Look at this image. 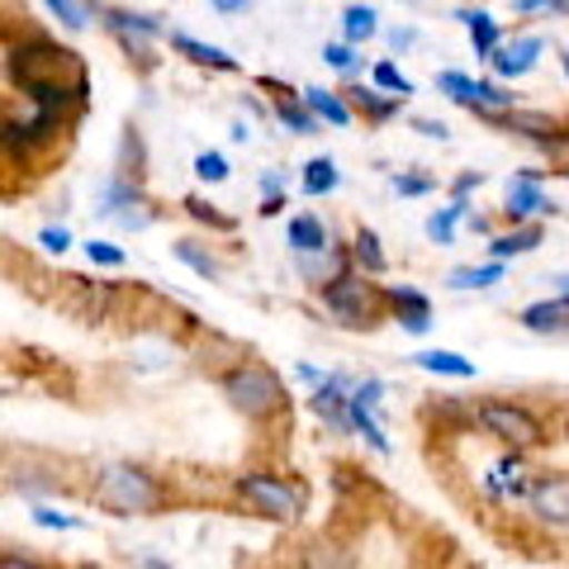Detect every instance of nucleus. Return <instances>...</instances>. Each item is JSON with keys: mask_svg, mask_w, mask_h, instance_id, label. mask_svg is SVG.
Masks as SVG:
<instances>
[{"mask_svg": "<svg viewBox=\"0 0 569 569\" xmlns=\"http://www.w3.org/2000/svg\"><path fill=\"white\" fill-rule=\"evenodd\" d=\"M10 77L20 91L39 100V110L62 114V104H81L86 100V67L71 48L58 43H24L10 52Z\"/></svg>", "mask_w": 569, "mask_h": 569, "instance_id": "obj_1", "label": "nucleus"}, {"mask_svg": "<svg viewBox=\"0 0 569 569\" xmlns=\"http://www.w3.org/2000/svg\"><path fill=\"white\" fill-rule=\"evenodd\" d=\"M96 503L104 512H119V518H142V512L162 508V489L138 466H104L96 479Z\"/></svg>", "mask_w": 569, "mask_h": 569, "instance_id": "obj_2", "label": "nucleus"}, {"mask_svg": "<svg viewBox=\"0 0 569 569\" xmlns=\"http://www.w3.org/2000/svg\"><path fill=\"white\" fill-rule=\"evenodd\" d=\"M475 422L485 427V432L493 437V441H503L508 451H537V447H546L550 441V432H546V422L531 413L527 403H512V399H485L475 408Z\"/></svg>", "mask_w": 569, "mask_h": 569, "instance_id": "obj_3", "label": "nucleus"}, {"mask_svg": "<svg viewBox=\"0 0 569 569\" xmlns=\"http://www.w3.org/2000/svg\"><path fill=\"white\" fill-rule=\"evenodd\" d=\"M223 395L233 399L238 413L266 418L284 403V385H280L276 370H266V366H238L233 376H223Z\"/></svg>", "mask_w": 569, "mask_h": 569, "instance_id": "obj_4", "label": "nucleus"}, {"mask_svg": "<svg viewBox=\"0 0 569 569\" xmlns=\"http://www.w3.org/2000/svg\"><path fill=\"white\" fill-rule=\"evenodd\" d=\"M323 305L342 318L347 328H370L385 309V290H376L366 276H342L337 284L323 290Z\"/></svg>", "mask_w": 569, "mask_h": 569, "instance_id": "obj_5", "label": "nucleus"}, {"mask_svg": "<svg viewBox=\"0 0 569 569\" xmlns=\"http://www.w3.org/2000/svg\"><path fill=\"white\" fill-rule=\"evenodd\" d=\"M238 493L252 503L261 518H276V522H295L299 518V508H305V498H299L295 485H284L280 475H242L238 479Z\"/></svg>", "mask_w": 569, "mask_h": 569, "instance_id": "obj_6", "label": "nucleus"}, {"mask_svg": "<svg viewBox=\"0 0 569 569\" xmlns=\"http://www.w3.org/2000/svg\"><path fill=\"white\" fill-rule=\"evenodd\" d=\"M380 399H385V385H380V380H361V385H351L347 422L366 437V447H370V451L389 456V437H385V427H380Z\"/></svg>", "mask_w": 569, "mask_h": 569, "instance_id": "obj_7", "label": "nucleus"}, {"mask_svg": "<svg viewBox=\"0 0 569 569\" xmlns=\"http://www.w3.org/2000/svg\"><path fill=\"white\" fill-rule=\"evenodd\" d=\"M503 213L512 223H537V219H546V213H560V209L546 194L541 171H518L508 181V190H503Z\"/></svg>", "mask_w": 569, "mask_h": 569, "instance_id": "obj_8", "label": "nucleus"}, {"mask_svg": "<svg viewBox=\"0 0 569 569\" xmlns=\"http://www.w3.org/2000/svg\"><path fill=\"white\" fill-rule=\"evenodd\" d=\"M531 479H537V475L527 470V456L522 451H508V456L493 460L489 475L479 479V485H485V493L498 498V503H522V498L531 493Z\"/></svg>", "mask_w": 569, "mask_h": 569, "instance_id": "obj_9", "label": "nucleus"}, {"mask_svg": "<svg viewBox=\"0 0 569 569\" xmlns=\"http://www.w3.org/2000/svg\"><path fill=\"white\" fill-rule=\"evenodd\" d=\"M489 123H498V129L518 133L527 142H537V148H565L569 142V129L546 110H508V114H493Z\"/></svg>", "mask_w": 569, "mask_h": 569, "instance_id": "obj_10", "label": "nucleus"}, {"mask_svg": "<svg viewBox=\"0 0 569 569\" xmlns=\"http://www.w3.org/2000/svg\"><path fill=\"white\" fill-rule=\"evenodd\" d=\"M537 522L546 527H569V470H550L531 479V493H527Z\"/></svg>", "mask_w": 569, "mask_h": 569, "instance_id": "obj_11", "label": "nucleus"}, {"mask_svg": "<svg viewBox=\"0 0 569 569\" xmlns=\"http://www.w3.org/2000/svg\"><path fill=\"white\" fill-rule=\"evenodd\" d=\"M541 52H546L541 33H518V39H503V43H498V52L489 58V67H493L498 81H522L527 71H537Z\"/></svg>", "mask_w": 569, "mask_h": 569, "instance_id": "obj_12", "label": "nucleus"}, {"mask_svg": "<svg viewBox=\"0 0 569 569\" xmlns=\"http://www.w3.org/2000/svg\"><path fill=\"white\" fill-rule=\"evenodd\" d=\"M385 305L395 309V318H399L403 332L422 337L427 328H432V299H427L422 290H413V284H389V290H385Z\"/></svg>", "mask_w": 569, "mask_h": 569, "instance_id": "obj_13", "label": "nucleus"}, {"mask_svg": "<svg viewBox=\"0 0 569 569\" xmlns=\"http://www.w3.org/2000/svg\"><path fill=\"white\" fill-rule=\"evenodd\" d=\"M347 403H351V380L347 376H323V380H318V389H313V413L323 418L328 427H337V432L351 427L347 422Z\"/></svg>", "mask_w": 569, "mask_h": 569, "instance_id": "obj_14", "label": "nucleus"}, {"mask_svg": "<svg viewBox=\"0 0 569 569\" xmlns=\"http://www.w3.org/2000/svg\"><path fill=\"white\" fill-rule=\"evenodd\" d=\"M518 323L527 332H537V337H565L569 332V305L556 295H546V299H537V305H527L518 313Z\"/></svg>", "mask_w": 569, "mask_h": 569, "instance_id": "obj_15", "label": "nucleus"}, {"mask_svg": "<svg viewBox=\"0 0 569 569\" xmlns=\"http://www.w3.org/2000/svg\"><path fill=\"white\" fill-rule=\"evenodd\" d=\"M104 24H110V33H119L123 48L138 52V58H148V39L162 33V24H157L152 14H129V10H104Z\"/></svg>", "mask_w": 569, "mask_h": 569, "instance_id": "obj_16", "label": "nucleus"}, {"mask_svg": "<svg viewBox=\"0 0 569 569\" xmlns=\"http://www.w3.org/2000/svg\"><path fill=\"white\" fill-rule=\"evenodd\" d=\"M100 213H110V219H119L123 228H148V223H152L148 200H142L133 186H110V190H104Z\"/></svg>", "mask_w": 569, "mask_h": 569, "instance_id": "obj_17", "label": "nucleus"}, {"mask_svg": "<svg viewBox=\"0 0 569 569\" xmlns=\"http://www.w3.org/2000/svg\"><path fill=\"white\" fill-rule=\"evenodd\" d=\"M299 276H305L309 284H318V290H328V284H337L342 276H351V257L342 252V247H328V252L299 257Z\"/></svg>", "mask_w": 569, "mask_h": 569, "instance_id": "obj_18", "label": "nucleus"}, {"mask_svg": "<svg viewBox=\"0 0 569 569\" xmlns=\"http://www.w3.org/2000/svg\"><path fill=\"white\" fill-rule=\"evenodd\" d=\"M541 223H512L508 233H498L489 238V257L493 261H512V257H527V252H537L541 247Z\"/></svg>", "mask_w": 569, "mask_h": 569, "instance_id": "obj_19", "label": "nucleus"}, {"mask_svg": "<svg viewBox=\"0 0 569 569\" xmlns=\"http://www.w3.org/2000/svg\"><path fill=\"white\" fill-rule=\"evenodd\" d=\"M456 20L470 29V48L475 58H493L498 43H503V29H498V20L489 10H456Z\"/></svg>", "mask_w": 569, "mask_h": 569, "instance_id": "obj_20", "label": "nucleus"}, {"mask_svg": "<svg viewBox=\"0 0 569 569\" xmlns=\"http://www.w3.org/2000/svg\"><path fill=\"white\" fill-rule=\"evenodd\" d=\"M284 233H290V247L299 257H313V252H328V247H332L323 219H313V213H295Z\"/></svg>", "mask_w": 569, "mask_h": 569, "instance_id": "obj_21", "label": "nucleus"}, {"mask_svg": "<svg viewBox=\"0 0 569 569\" xmlns=\"http://www.w3.org/2000/svg\"><path fill=\"white\" fill-rule=\"evenodd\" d=\"M413 361L432 376H447V380H475V361H466L460 351H447V347H432V351H418Z\"/></svg>", "mask_w": 569, "mask_h": 569, "instance_id": "obj_22", "label": "nucleus"}, {"mask_svg": "<svg viewBox=\"0 0 569 569\" xmlns=\"http://www.w3.org/2000/svg\"><path fill=\"white\" fill-rule=\"evenodd\" d=\"M171 43L176 52H186L190 62H200V67H213V71H238V58H228L223 48H213V43H200V39H190V33H171Z\"/></svg>", "mask_w": 569, "mask_h": 569, "instance_id": "obj_23", "label": "nucleus"}, {"mask_svg": "<svg viewBox=\"0 0 569 569\" xmlns=\"http://www.w3.org/2000/svg\"><path fill=\"white\" fill-rule=\"evenodd\" d=\"M351 261L361 266L366 276H385V271H389V257H385V247H380V233H376V228H361V233H356V242H351Z\"/></svg>", "mask_w": 569, "mask_h": 569, "instance_id": "obj_24", "label": "nucleus"}, {"mask_svg": "<svg viewBox=\"0 0 569 569\" xmlns=\"http://www.w3.org/2000/svg\"><path fill=\"white\" fill-rule=\"evenodd\" d=\"M305 104H309V110L323 119V123H332V129H347V123H351V104H347L342 96L323 91V86H309V91H305Z\"/></svg>", "mask_w": 569, "mask_h": 569, "instance_id": "obj_25", "label": "nucleus"}, {"mask_svg": "<svg viewBox=\"0 0 569 569\" xmlns=\"http://www.w3.org/2000/svg\"><path fill=\"white\" fill-rule=\"evenodd\" d=\"M342 33H347V43H370L380 33V14L376 6H347L342 14Z\"/></svg>", "mask_w": 569, "mask_h": 569, "instance_id": "obj_26", "label": "nucleus"}, {"mask_svg": "<svg viewBox=\"0 0 569 569\" xmlns=\"http://www.w3.org/2000/svg\"><path fill=\"white\" fill-rule=\"evenodd\" d=\"M276 119H280L290 133H299V138L318 133V114L305 104V96H299V100H284V96H280V100H276Z\"/></svg>", "mask_w": 569, "mask_h": 569, "instance_id": "obj_27", "label": "nucleus"}, {"mask_svg": "<svg viewBox=\"0 0 569 569\" xmlns=\"http://www.w3.org/2000/svg\"><path fill=\"white\" fill-rule=\"evenodd\" d=\"M503 280V261H489V266H456L451 271V290H489V284Z\"/></svg>", "mask_w": 569, "mask_h": 569, "instance_id": "obj_28", "label": "nucleus"}, {"mask_svg": "<svg viewBox=\"0 0 569 569\" xmlns=\"http://www.w3.org/2000/svg\"><path fill=\"white\" fill-rule=\"evenodd\" d=\"M466 213H470V200H451V209H437L432 219H427V238L441 242V247L456 242V223L466 219Z\"/></svg>", "mask_w": 569, "mask_h": 569, "instance_id": "obj_29", "label": "nucleus"}, {"mask_svg": "<svg viewBox=\"0 0 569 569\" xmlns=\"http://www.w3.org/2000/svg\"><path fill=\"white\" fill-rule=\"evenodd\" d=\"M351 104H356V110H366L370 119L399 114V96H385L380 86H356V91H351Z\"/></svg>", "mask_w": 569, "mask_h": 569, "instance_id": "obj_30", "label": "nucleus"}, {"mask_svg": "<svg viewBox=\"0 0 569 569\" xmlns=\"http://www.w3.org/2000/svg\"><path fill=\"white\" fill-rule=\"evenodd\" d=\"M337 181H342V176H337L332 157H313V162L305 167V190H309V194H332Z\"/></svg>", "mask_w": 569, "mask_h": 569, "instance_id": "obj_31", "label": "nucleus"}, {"mask_svg": "<svg viewBox=\"0 0 569 569\" xmlns=\"http://www.w3.org/2000/svg\"><path fill=\"white\" fill-rule=\"evenodd\" d=\"M475 77H466V71H441L437 77V91L447 96V100H456V104H466V110H475Z\"/></svg>", "mask_w": 569, "mask_h": 569, "instance_id": "obj_32", "label": "nucleus"}, {"mask_svg": "<svg viewBox=\"0 0 569 569\" xmlns=\"http://www.w3.org/2000/svg\"><path fill=\"white\" fill-rule=\"evenodd\" d=\"M370 77H376V86H380L385 96H399V100L413 96V81H408L395 62H376V71H370Z\"/></svg>", "mask_w": 569, "mask_h": 569, "instance_id": "obj_33", "label": "nucleus"}, {"mask_svg": "<svg viewBox=\"0 0 569 569\" xmlns=\"http://www.w3.org/2000/svg\"><path fill=\"white\" fill-rule=\"evenodd\" d=\"M176 257H181L190 271H200L204 280H219V266H213L204 252H194V242H176Z\"/></svg>", "mask_w": 569, "mask_h": 569, "instance_id": "obj_34", "label": "nucleus"}, {"mask_svg": "<svg viewBox=\"0 0 569 569\" xmlns=\"http://www.w3.org/2000/svg\"><path fill=\"white\" fill-rule=\"evenodd\" d=\"M194 176H200V181H228L223 152H200V157H194Z\"/></svg>", "mask_w": 569, "mask_h": 569, "instance_id": "obj_35", "label": "nucleus"}, {"mask_svg": "<svg viewBox=\"0 0 569 569\" xmlns=\"http://www.w3.org/2000/svg\"><path fill=\"white\" fill-rule=\"evenodd\" d=\"M323 62L332 71H342V77H351V71H356V52H351V43H328L323 48Z\"/></svg>", "mask_w": 569, "mask_h": 569, "instance_id": "obj_36", "label": "nucleus"}, {"mask_svg": "<svg viewBox=\"0 0 569 569\" xmlns=\"http://www.w3.org/2000/svg\"><path fill=\"white\" fill-rule=\"evenodd\" d=\"M522 14H560V20H569V0H512Z\"/></svg>", "mask_w": 569, "mask_h": 569, "instance_id": "obj_37", "label": "nucleus"}, {"mask_svg": "<svg viewBox=\"0 0 569 569\" xmlns=\"http://www.w3.org/2000/svg\"><path fill=\"white\" fill-rule=\"evenodd\" d=\"M48 10L58 14V20H62L67 29H86V14H81L77 0H48Z\"/></svg>", "mask_w": 569, "mask_h": 569, "instance_id": "obj_38", "label": "nucleus"}, {"mask_svg": "<svg viewBox=\"0 0 569 569\" xmlns=\"http://www.w3.org/2000/svg\"><path fill=\"white\" fill-rule=\"evenodd\" d=\"M395 194H427V190H437V176H395Z\"/></svg>", "mask_w": 569, "mask_h": 569, "instance_id": "obj_39", "label": "nucleus"}, {"mask_svg": "<svg viewBox=\"0 0 569 569\" xmlns=\"http://www.w3.org/2000/svg\"><path fill=\"white\" fill-rule=\"evenodd\" d=\"M86 257L100 261V266H123V247H114V242H86Z\"/></svg>", "mask_w": 569, "mask_h": 569, "instance_id": "obj_40", "label": "nucleus"}, {"mask_svg": "<svg viewBox=\"0 0 569 569\" xmlns=\"http://www.w3.org/2000/svg\"><path fill=\"white\" fill-rule=\"evenodd\" d=\"M309 569H351V565L337 560L332 546H313V550H309Z\"/></svg>", "mask_w": 569, "mask_h": 569, "instance_id": "obj_41", "label": "nucleus"}, {"mask_svg": "<svg viewBox=\"0 0 569 569\" xmlns=\"http://www.w3.org/2000/svg\"><path fill=\"white\" fill-rule=\"evenodd\" d=\"M33 522H39V527H58V531L77 527V518H67V512H52V508H33Z\"/></svg>", "mask_w": 569, "mask_h": 569, "instance_id": "obj_42", "label": "nucleus"}, {"mask_svg": "<svg viewBox=\"0 0 569 569\" xmlns=\"http://www.w3.org/2000/svg\"><path fill=\"white\" fill-rule=\"evenodd\" d=\"M39 242L48 247V252H67V247H71V233H67V228H43Z\"/></svg>", "mask_w": 569, "mask_h": 569, "instance_id": "obj_43", "label": "nucleus"}, {"mask_svg": "<svg viewBox=\"0 0 569 569\" xmlns=\"http://www.w3.org/2000/svg\"><path fill=\"white\" fill-rule=\"evenodd\" d=\"M413 129L422 133V138H451V129H447V123H441V119H413Z\"/></svg>", "mask_w": 569, "mask_h": 569, "instance_id": "obj_44", "label": "nucleus"}, {"mask_svg": "<svg viewBox=\"0 0 569 569\" xmlns=\"http://www.w3.org/2000/svg\"><path fill=\"white\" fill-rule=\"evenodd\" d=\"M479 186H485V176H479V171L460 176V181H456V200H470V190H479Z\"/></svg>", "mask_w": 569, "mask_h": 569, "instance_id": "obj_45", "label": "nucleus"}, {"mask_svg": "<svg viewBox=\"0 0 569 569\" xmlns=\"http://www.w3.org/2000/svg\"><path fill=\"white\" fill-rule=\"evenodd\" d=\"M413 43H418V29H395V33H389V48H395V52L413 48Z\"/></svg>", "mask_w": 569, "mask_h": 569, "instance_id": "obj_46", "label": "nucleus"}, {"mask_svg": "<svg viewBox=\"0 0 569 569\" xmlns=\"http://www.w3.org/2000/svg\"><path fill=\"white\" fill-rule=\"evenodd\" d=\"M0 569H43V565L29 556H0Z\"/></svg>", "mask_w": 569, "mask_h": 569, "instance_id": "obj_47", "label": "nucleus"}, {"mask_svg": "<svg viewBox=\"0 0 569 569\" xmlns=\"http://www.w3.org/2000/svg\"><path fill=\"white\" fill-rule=\"evenodd\" d=\"M550 295H556V299H565V305H569V271L550 276Z\"/></svg>", "mask_w": 569, "mask_h": 569, "instance_id": "obj_48", "label": "nucleus"}, {"mask_svg": "<svg viewBox=\"0 0 569 569\" xmlns=\"http://www.w3.org/2000/svg\"><path fill=\"white\" fill-rule=\"evenodd\" d=\"M242 6H252V0H213V10H219V14H233Z\"/></svg>", "mask_w": 569, "mask_h": 569, "instance_id": "obj_49", "label": "nucleus"}, {"mask_svg": "<svg viewBox=\"0 0 569 569\" xmlns=\"http://www.w3.org/2000/svg\"><path fill=\"white\" fill-rule=\"evenodd\" d=\"M560 67H565V81H569V43H565V52H560Z\"/></svg>", "mask_w": 569, "mask_h": 569, "instance_id": "obj_50", "label": "nucleus"}, {"mask_svg": "<svg viewBox=\"0 0 569 569\" xmlns=\"http://www.w3.org/2000/svg\"><path fill=\"white\" fill-rule=\"evenodd\" d=\"M565 181H569V171H565Z\"/></svg>", "mask_w": 569, "mask_h": 569, "instance_id": "obj_51", "label": "nucleus"}]
</instances>
